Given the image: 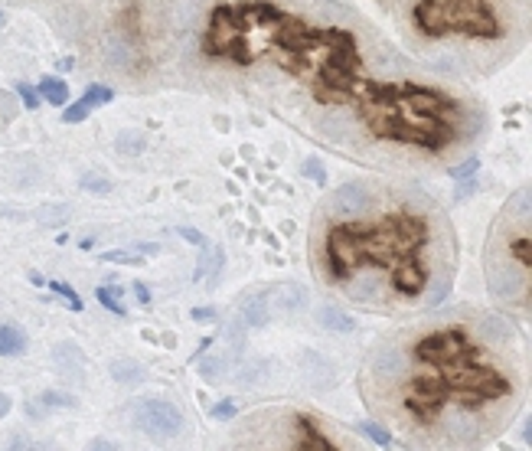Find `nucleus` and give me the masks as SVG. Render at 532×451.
<instances>
[{"mask_svg":"<svg viewBox=\"0 0 532 451\" xmlns=\"http://www.w3.org/2000/svg\"><path fill=\"white\" fill-rule=\"evenodd\" d=\"M451 33H464L471 39H500L503 23L496 20V13L487 7V0H444Z\"/></svg>","mask_w":532,"mask_h":451,"instance_id":"nucleus-1","label":"nucleus"},{"mask_svg":"<svg viewBox=\"0 0 532 451\" xmlns=\"http://www.w3.org/2000/svg\"><path fill=\"white\" fill-rule=\"evenodd\" d=\"M471 343V334L464 327H444V330H431V334H421L411 347V357L418 363L428 366H444L451 360H458L460 353H467Z\"/></svg>","mask_w":532,"mask_h":451,"instance_id":"nucleus-2","label":"nucleus"},{"mask_svg":"<svg viewBox=\"0 0 532 451\" xmlns=\"http://www.w3.org/2000/svg\"><path fill=\"white\" fill-rule=\"evenodd\" d=\"M451 399V386L441 373H418L411 376L409 392H405V409L411 419L428 422L434 412L444 409V402Z\"/></svg>","mask_w":532,"mask_h":451,"instance_id":"nucleus-3","label":"nucleus"},{"mask_svg":"<svg viewBox=\"0 0 532 451\" xmlns=\"http://www.w3.org/2000/svg\"><path fill=\"white\" fill-rule=\"evenodd\" d=\"M134 425L150 439H174L183 428V412L170 399L147 396V399L134 402Z\"/></svg>","mask_w":532,"mask_h":451,"instance_id":"nucleus-4","label":"nucleus"},{"mask_svg":"<svg viewBox=\"0 0 532 451\" xmlns=\"http://www.w3.org/2000/svg\"><path fill=\"white\" fill-rule=\"evenodd\" d=\"M398 105H405L418 118H441L447 112H458V99H451L438 88L418 86V82H398Z\"/></svg>","mask_w":532,"mask_h":451,"instance_id":"nucleus-5","label":"nucleus"},{"mask_svg":"<svg viewBox=\"0 0 532 451\" xmlns=\"http://www.w3.org/2000/svg\"><path fill=\"white\" fill-rule=\"evenodd\" d=\"M274 43H278L285 52H291L294 59H304V63H307V56L320 46V30H314V26H310L307 20H300V17H285V20L278 23Z\"/></svg>","mask_w":532,"mask_h":451,"instance_id":"nucleus-6","label":"nucleus"},{"mask_svg":"<svg viewBox=\"0 0 532 451\" xmlns=\"http://www.w3.org/2000/svg\"><path fill=\"white\" fill-rule=\"evenodd\" d=\"M424 285H428V268L415 252L405 249L402 259L396 262V268H392V291L402 294V298H418Z\"/></svg>","mask_w":532,"mask_h":451,"instance_id":"nucleus-7","label":"nucleus"},{"mask_svg":"<svg viewBox=\"0 0 532 451\" xmlns=\"http://www.w3.org/2000/svg\"><path fill=\"white\" fill-rule=\"evenodd\" d=\"M411 26L421 37L441 39L451 33V20H447V3L444 0H418L411 7Z\"/></svg>","mask_w":532,"mask_h":451,"instance_id":"nucleus-8","label":"nucleus"},{"mask_svg":"<svg viewBox=\"0 0 532 451\" xmlns=\"http://www.w3.org/2000/svg\"><path fill=\"white\" fill-rule=\"evenodd\" d=\"M294 428H297V448L304 451H334L336 445L327 435H323L320 428H317V422L310 419V415H294Z\"/></svg>","mask_w":532,"mask_h":451,"instance_id":"nucleus-9","label":"nucleus"},{"mask_svg":"<svg viewBox=\"0 0 532 451\" xmlns=\"http://www.w3.org/2000/svg\"><path fill=\"white\" fill-rule=\"evenodd\" d=\"M268 301H272L268 291H255V294L245 301V308H242V321H245L248 327H268V321H272Z\"/></svg>","mask_w":532,"mask_h":451,"instance_id":"nucleus-10","label":"nucleus"},{"mask_svg":"<svg viewBox=\"0 0 532 451\" xmlns=\"http://www.w3.org/2000/svg\"><path fill=\"white\" fill-rule=\"evenodd\" d=\"M268 294L274 298V304H278L281 311H300V308L307 304V288H304V285H297V281L278 285V288H272Z\"/></svg>","mask_w":532,"mask_h":451,"instance_id":"nucleus-11","label":"nucleus"},{"mask_svg":"<svg viewBox=\"0 0 532 451\" xmlns=\"http://www.w3.org/2000/svg\"><path fill=\"white\" fill-rule=\"evenodd\" d=\"M376 376L379 379H396V376H402V370H405V357H402V350L398 347H382V350L376 353Z\"/></svg>","mask_w":532,"mask_h":451,"instance_id":"nucleus-12","label":"nucleus"},{"mask_svg":"<svg viewBox=\"0 0 532 451\" xmlns=\"http://www.w3.org/2000/svg\"><path fill=\"white\" fill-rule=\"evenodd\" d=\"M366 203H369V190L362 187V183H343V187L336 190V206L343 213H356Z\"/></svg>","mask_w":532,"mask_h":451,"instance_id":"nucleus-13","label":"nucleus"},{"mask_svg":"<svg viewBox=\"0 0 532 451\" xmlns=\"http://www.w3.org/2000/svg\"><path fill=\"white\" fill-rule=\"evenodd\" d=\"M26 334L17 324H0V357H23Z\"/></svg>","mask_w":532,"mask_h":451,"instance_id":"nucleus-14","label":"nucleus"},{"mask_svg":"<svg viewBox=\"0 0 532 451\" xmlns=\"http://www.w3.org/2000/svg\"><path fill=\"white\" fill-rule=\"evenodd\" d=\"M317 321H320L327 330H334V334H349V330L356 327V321H353L349 314H343L340 308H334V304H323L320 311H317Z\"/></svg>","mask_w":532,"mask_h":451,"instance_id":"nucleus-15","label":"nucleus"},{"mask_svg":"<svg viewBox=\"0 0 532 451\" xmlns=\"http://www.w3.org/2000/svg\"><path fill=\"white\" fill-rule=\"evenodd\" d=\"M37 95H43L50 105H65L69 101V86L62 79H56V75H43L37 86Z\"/></svg>","mask_w":532,"mask_h":451,"instance_id":"nucleus-16","label":"nucleus"},{"mask_svg":"<svg viewBox=\"0 0 532 451\" xmlns=\"http://www.w3.org/2000/svg\"><path fill=\"white\" fill-rule=\"evenodd\" d=\"M509 255L522 265V272H529V262H532V245H529V229H520L516 236L509 239Z\"/></svg>","mask_w":532,"mask_h":451,"instance_id":"nucleus-17","label":"nucleus"},{"mask_svg":"<svg viewBox=\"0 0 532 451\" xmlns=\"http://www.w3.org/2000/svg\"><path fill=\"white\" fill-rule=\"evenodd\" d=\"M229 366H232V357H229V353H212V357H203V360H199V373L206 376V379H219V376L229 373Z\"/></svg>","mask_w":532,"mask_h":451,"instance_id":"nucleus-18","label":"nucleus"},{"mask_svg":"<svg viewBox=\"0 0 532 451\" xmlns=\"http://www.w3.org/2000/svg\"><path fill=\"white\" fill-rule=\"evenodd\" d=\"M112 376L118 379V383H141L144 379V366L134 363V360H114L112 363Z\"/></svg>","mask_w":532,"mask_h":451,"instance_id":"nucleus-19","label":"nucleus"},{"mask_svg":"<svg viewBox=\"0 0 532 451\" xmlns=\"http://www.w3.org/2000/svg\"><path fill=\"white\" fill-rule=\"evenodd\" d=\"M114 148L121 150L124 157H137V154L144 150V134H141V131H118Z\"/></svg>","mask_w":532,"mask_h":451,"instance_id":"nucleus-20","label":"nucleus"},{"mask_svg":"<svg viewBox=\"0 0 532 451\" xmlns=\"http://www.w3.org/2000/svg\"><path fill=\"white\" fill-rule=\"evenodd\" d=\"M225 56H229V59H236L238 66H252V59H255V56H252V50H248V43H245V37H242V33H236V37L225 43Z\"/></svg>","mask_w":532,"mask_h":451,"instance_id":"nucleus-21","label":"nucleus"},{"mask_svg":"<svg viewBox=\"0 0 532 451\" xmlns=\"http://www.w3.org/2000/svg\"><path fill=\"white\" fill-rule=\"evenodd\" d=\"M114 99V92L108 86H99V82H95V86H88L85 92H82V105H85V108H99V105H108V101Z\"/></svg>","mask_w":532,"mask_h":451,"instance_id":"nucleus-22","label":"nucleus"},{"mask_svg":"<svg viewBox=\"0 0 532 451\" xmlns=\"http://www.w3.org/2000/svg\"><path fill=\"white\" fill-rule=\"evenodd\" d=\"M480 327H483V330H487V334H490L493 340H509V337H513V327H509L503 317H496V314H487V317L480 321Z\"/></svg>","mask_w":532,"mask_h":451,"instance_id":"nucleus-23","label":"nucleus"},{"mask_svg":"<svg viewBox=\"0 0 532 451\" xmlns=\"http://www.w3.org/2000/svg\"><path fill=\"white\" fill-rule=\"evenodd\" d=\"M39 405H50V409H75L79 399L75 396H65V392H56V389H46L39 396Z\"/></svg>","mask_w":532,"mask_h":451,"instance_id":"nucleus-24","label":"nucleus"},{"mask_svg":"<svg viewBox=\"0 0 532 451\" xmlns=\"http://www.w3.org/2000/svg\"><path fill=\"white\" fill-rule=\"evenodd\" d=\"M95 298L101 301V308H105V311L118 314V317H127V308H124L121 298H118V294H114L112 288H99V291H95Z\"/></svg>","mask_w":532,"mask_h":451,"instance_id":"nucleus-25","label":"nucleus"},{"mask_svg":"<svg viewBox=\"0 0 532 451\" xmlns=\"http://www.w3.org/2000/svg\"><path fill=\"white\" fill-rule=\"evenodd\" d=\"M359 432H366L372 445H382V448H389V445H392V435H389V428L376 425V422H362V425H359Z\"/></svg>","mask_w":532,"mask_h":451,"instance_id":"nucleus-26","label":"nucleus"},{"mask_svg":"<svg viewBox=\"0 0 532 451\" xmlns=\"http://www.w3.org/2000/svg\"><path fill=\"white\" fill-rule=\"evenodd\" d=\"M447 435H451V439H477V425H473V422H464V419H451V422H447Z\"/></svg>","mask_w":532,"mask_h":451,"instance_id":"nucleus-27","label":"nucleus"},{"mask_svg":"<svg viewBox=\"0 0 532 451\" xmlns=\"http://www.w3.org/2000/svg\"><path fill=\"white\" fill-rule=\"evenodd\" d=\"M46 285H50V288L56 291L59 298H65V301H69V304H72V311H75V314L82 311V298L75 294V288H72V285H65V281H46Z\"/></svg>","mask_w":532,"mask_h":451,"instance_id":"nucleus-28","label":"nucleus"},{"mask_svg":"<svg viewBox=\"0 0 532 451\" xmlns=\"http://www.w3.org/2000/svg\"><path fill=\"white\" fill-rule=\"evenodd\" d=\"M209 415L216 419V422H232V419L238 415V405L232 399H223V402H216V405H212Z\"/></svg>","mask_w":532,"mask_h":451,"instance_id":"nucleus-29","label":"nucleus"},{"mask_svg":"<svg viewBox=\"0 0 532 451\" xmlns=\"http://www.w3.org/2000/svg\"><path fill=\"white\" fill-rule=\"evenodd\" d=\"M300 174H307L314 183H327V170H323V163L317 157H307V161L300 163Z\"/></svg>","mask_w":532,"mask_h":451,"instance_id":"nucleus-30","label":"nucleus"},{"mask_svg":"<svg viewBox=\"0 0 532 451\" xmlns=\"http://www.w3.org/2000/svg\"><path fill=\"white\" fill-rule=\"evenodd\" d=\"M372 285H376V281H359V285H353V288H349V298L362 301V304H366V301H379V291H372Z\"/></svg>","mask_w":532,"mask_h":451,"instance_id":"nucleus-31","label":"nucleus"},{"mask_svg":"<svg viewBox=\"0 0 532 451\" xmlns=\"http://www.w3.org/2000/svg\"><path fill=\"white\" fill-rule=\"evenodd\" d=\"M88 118V108L82 101H75V105H65V112H62V121L65 125H79V121H85Z\"/></svg>","mask_w":532,"mask_h":451,"instance_id":"nucleus-32","label":"nucleus"},{"mask_svg":"<svg viewBox=\"0 0 532 451\" xmlns=\"http://www.w3.org/2000/svg\"><path fill=\"white\" fill-rule=\"evenodd\" d=\"M477 170H480V157H467L464 163H458V167L451 170V177H454V180H464V177H473Z\"/></svg>","mask_w":532,"mask_h":451,"instance_id":"nucleus-33","label":"nucleus"},{"mask_svg":"<svg viewBox=\"0 0 532 451\" xmlns=\"http://www.w3.org/2000/svg\"><path fill=\"white\" fill-rule=\"evenodd\" d=\"M17 95L23 99L26 108H39V99H37V88L26 86V82H17Z\"/></svg>","mask_w":532,"mask_h":451,"instance_id":"nucleus-34","label":"nucleus"},{"mask_svg":"<svg viewBox=\"0 0 532 451\" xmlns=\"http://www.w3.org/2000/svg\"><path fill=\"white\" fill-rule=\"evenodd\" d=\"M65 216H69V210H65V206H52V210H43V213H39V223L59 226Z\"/></svg>","mask_w":532,"mask_h":451,"instance_id":"nucleus-35","label":"nucleus"},{"mask_svg":"<svg viewBox=\"0 0 532 451\" xmlns=\"http://www.w3.org/2000/svg\"><path fill=\"white\" fill-rule=\"evenodd\" d=\"M101 259H105V262H118V265H141V259H137V255H127V252H118V249L105 252Z\"/></svg>","mask_w":532,"mask_h":451,"instance_id":"nucleus-36","label":"nucleus"},{"mask_svg":"<svg viewBox=\"0 0 532 451\" xmlns=\"http://www.w3.org/2000/svg\"><path fill=\"white\" fill-rule=\"evenodd\" d=\"M82 190H92V193H108L112 190V183L108 180H95V177L88 174V177H82V183H79Z\"/></svg>","mask_w":532,"mask_h":451,"instance_id":"nucleus-37","label":"nucleus"},{"mask_svg":"<svg viewBox=\"0 0 532 451\" xmlns=\"http://www.w3.org/2000/svg\"><path fill=\"white\" fill-rule=\"evenodd\" d=\"M176 232H180V236H183L186 242H193L196 249H203V245H209V242H206V236H203V232H196V229H190V226H180Z\"/></svg>","mask_w":532,"mask_h":451,"instance_id":"nucleus-38","label":"nucleus"},{"mask_svg":"<svg viewBox=\"0 0 532 451\" xmlns=\"http://www.w3.org/2000/svg\"><path fill=\"white\" fill-rule=\"evenodd\" d=\"M460 187H458V200H467L473 190H477V183H480V177L473 174V177H464V180H458Z\"/></svg>","mask_w":532,"mask_h":451,"instance_id":"nucleus-39","label":"nucleus"},{"mask_svg":"<svg viewBox=\"0 0 532 451\" xmlns=\"http://www.w3.org/2000/svg\"><path fill=\"white\" fill-rule=\"evenodd\" d=\"M447 291H451V281H447V278H444V281L438 285V291H434V294H431V308H438V304L444 301V294H447Z\"/></svg>","mask_w":532,"mask_h":451,"instance_id":"nucleus-40","label":"nucleus"},{"mask_svg":"<svg viewBox=\"0 0 532 451\" xmlns=\"http://www.w3.org/2000/svg\"><path fill=\"white\" fill-rule=\"evenodd\" d=\"M190 317H193V321H216V311H212V308H193Z\"/></svg>","mask_w":532,"mask_h":451,"instance_id":"nucleus-41","label":"nucleus"},{"mask_svg":"<svg viewBox=\"0 0 532 451\" xmlns=\"http://www.w3.org/2000/svg\"><path fill=\"white\" fill-rule=\"evenodd\" d=\"M134 298L141 301V304H150V288L147 285H134Z\"/></svg>","mask_w":532,"mask_h":451,"instance_id":"nucleus-42","label":"nucleus"},{"mask_svg":"<svg viewBox=\"0 0 532 451\" xmlns=\"http://www.w3.org/2000/svg\"><path fill=\"white\" fill-rule=\"evenodd\" d=\"M10 412V399H7V396H3V392H0V419H3V415Z\"/></svg>","mask_w":532,"mask_h":451,"instance_id":"nucleus-43","label":"nucleus"},{"mask_svg":"<svg viewBox=\"0 0 532 451\" xmlns=\"http://www.w3.org/2000/svg\"><path fill=\"white\" fill-rule=\"evenodd\" d=\"M30 281H33L37 288H43V285H46V278H43V275H37V272H30Z\"/></svg>","mask_w":532,"mask_h":451,"instance_id":"nucleus-44","label":"nucleus"}]
</instances>
